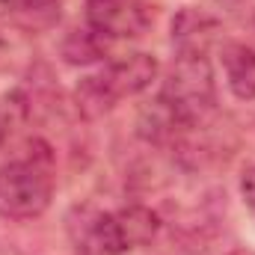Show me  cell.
<instances>
[{
    "instance_id": "30bf717a",
    "label": "cell",
    "mask_w": 255,
    "mask_h": 255,
    "mask_svg": "<svg viewBox=\"0 0 255 255\" xmlns=\"http://www.w3.org/2000/svg\"><path fill=\"white\" fill-rule=\"evenodd\" d=\"M74 104H77V110H80L86 119H98V116L110 113L119 101L107 92V86L101 83L98 74H89V77H83V80L74 86Z\"/></svg>"
},
{
    "instance_id": "7a4b0ae2",
    "label": "cell",
    "mask_w": 255,
    "mask_h": 255,
    "mask_svg": "<svg viewBox=\"0 0 255 255\" xmlns=\"http://www.w3.org/2000/svg\"><path fill=\"white\" fill-rule=\"evenodd\" d=\"M184 125L202 122L214 104H217V80H214V68L208 57H196V54H178L157 95Z\"/></svg>"
},
{
    "instance_id": "8992f818",
    "label": "cell",
    "mask_w": 255,
    "mask_h": 255,
    "mask_svg": "<svg viewBox=\"0 0 255 255\" xmlns=\"http://www.w3.org/2000/svg\"><path fill=\"white\" fill-rule=\"evenodd\" d=\"M220 33H223V24L211 12H205V9L184 6L172 18V45H175L178 54L208 57V51L220 39Z\"/></svg>"
},
{
    "instance_id": "3957f363",
    "label": "cell",
    "mask_w": 255,
    "mask_h": 255,
    "mask_svg": "<svg viewBox=\"0 0 255 255\" xmlns=\"http://www.w3.org/2000/svg\"><path fill=\"white\" fill-rule=\"evenodd\" d=\"M86 27L104 42L136 39L148 27V12L136 0H86Z\"/></svg>"
},
{
    "instance_id": "7c38bea8",
    "label": "cell",
    "mask_w": 255,
    "mask_h": 255,
    "mask_svg": "<svg viewBox=\"0 0 255 255\" xmlns=\"http://www.w3.org/2000/svg\"><path fill=\"white\" fill-rule=\"evenodd\" d=\"M241 196H244L247 208L255 214V166H250L244 172V178H241Z\"/></svg>"
},
{
    "instance_id": "4fadbf2b",
    "label": "cell",
    "mask_w": 255,
    "mask_h": 255,
    "mask_svg": "<svg viewBox=\"0 0 255 255\" xmlns=\"http://www.w3.org/2000/svg\"><path fill=\"white\" fill-rule=\"evenodd\" d=\"M226 255H255L253 250H232V253H226Z\"/></svg>"
},
{
    "instance_id": "52a82bcc",
    "label": "cell",
    "mask_w": 255,
    "mask_h": 255,
    "mask_svg": "<svg viewBox=\"0 0 255 255\" xmlns=\"http://www.w3.org/2000/svg\"><path fill=\"white\" fill-rule=\"evenodd\" d=\"M226 86L238 101H255V51L244 42H226L220 51Z\"/></svg>"
},
{
    "instance_id": "9c48e42d",
    "label": "cell",
    "mask_w": 255,
    "mask_h": 255,
    "mask_svg": "<svg viewBox=\"0 0 255 255\" xmlns=\"http://www.w3.org/2000/svg\"><path fill=\"white\" fill-rule=\"evenodd\" d=\"M60 54L68 65H92L104 60L107 42L98 33H92L89 27H77L60 42Z\"/></svg>"
},
{
    "instance_id": "6da1fadb",
    "label": "cell",
    "mask_w": 255,
    "mask_h": 255,
    "mask_svg": "<svg viewBox=\"0 0 255 255\" xmlns=\"http://www.w3.org/2000/svg\"><path fill=\"white\" fill-rule=\"evenodd\" d=\"M54 166L48 148L30 151L27 157L0 166V217L3 220H36L51 208Z\"/></svg>"
},
{
    "instance_id": "5b68a950",
    "label": "cell",
    "mask_w": 255,
    "mask_h": 255,
    "mask_svg": "<svg viewBox=\"0 0 255 255\" xmlns=\"http://www.w3.org/2000/svg\"><path fill=\"white\" fill-rule=\"evenodd\" d=\"M107 220H110L113 255L139 250L151 244L160 232V217L145 205H125L119 211H107Z\"/></svg>"
},
{
    "instance_id": "277c9868",
    "label": "cell",
    "mask_w": 255,
    "mask_h": 255,
    "mask_svg": "<svg viewBox=\"0 0 255 255\" xmlns=\"http://www.w3.org/2000/svg\"><path fill=\"white\" fill-rule=\"evenodd\" d=\"M157 68H160V65L154 60V54L130 51V54H122V57L110 60V63L98 71V77H101V83L107 86V92H110L116 101H122V98H130V95L145 92V89L154 83Z\"/></svg>"
},
{
    "instance_id": "8fae6325",
    "label": "cell",
    "mask_w": 255,
    "mask_h": 255,
    "mask_svg": "<svg viewBox=\"0 0 255 255\" xmlns=\"http://www.w3.org/2000/svg\"><path fill=\"white\" fill-rule=\"evenodd\" d=\"M24 48V42H21V36H6V33H0V68H9L12 65V54L15 51H21Z\"/></svg>"
},
{
    "instance_id": "ba28073f",
    "label": "cell",
    "mask_w": 255,
    "mask_h": 255,
    "mask_svg": "<svg viewBox=\"0 0 255 255\" xmlns=\"http://www.w3.org/2000/svg\"><path fill=\"white\" fill-rule=\"evenodd\" d=\"M0 18L15 21L24 30L42 33L60 24L63 0H0Z\"/></svg>"
}]
</instances>
